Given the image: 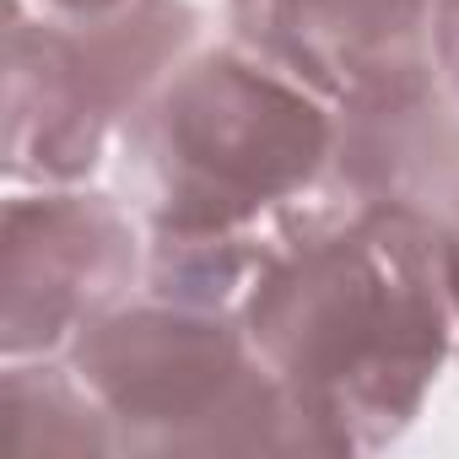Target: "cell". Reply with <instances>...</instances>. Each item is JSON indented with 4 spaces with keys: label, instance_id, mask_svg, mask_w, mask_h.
I'll return each mask as SVG.
<instances>
[{
    "label": "cell",
    "instance_id": "6da1fadb",
    "mask_svg": "<svg viewBox=\"0 0 459 459\" xmlns=\"http://www.w3.org/2000/svg\"><path fill=\"white\" fill-rule=\"evenodd\" d=\"M238 314L319 459L389 448L459 351L443 221L308 195Z\"/></svg>",
    "mask_w": 459,
    "mask_h": 459
},
{
    "label": "cell",
    "instance_id": "7a4b0ae2",
    "mask_svg": "<svg viewBox=\"0 0 459 459\" xmlns=\"http://www.w3.org/2000/svg\"><path fill=\"white\" fill-rule=\"evenodd\" d=\"M146 233L141 292L238 308L319 189L335 108L244 44L189 55L125 125Z\"/></svg>",
    "mask_w": 459,
    "mask_h": 459
},
{
    "label": "cell",
    "instance_id": "3957f363",
    "mask_svg": "<svg viewBox=\"0 0 459 459\" xmlns=\"http://www.w3.org/2000/svg\"><path fill=\"white\" fill-rule=\"evenodd\" d=\"M65 362L114 421L119 454H314L303 416L238 308L135 292L98 314Z\"/></svg>",
    "mask_w": 459,
    "mask_h": 459
},
{
    "label": "cell",
    "instance_id": "277c9868",
    "mask_svg": "<svg viewBox=\"0 0 459 459\" xmlns=\"http://www.w3.org/2000/svg\"><path fill=\"white\" fill-rule=\"evenodd\" d=\"M200 28L189 0H125L92 17H33L28 0H6V178H92L108 141L195 55Z\"/></svg>",
    "mask_w": 459,
    "mask_h": 459
},
{
    "label": "cell",
    "instance_id": "5b68a950",
    "mask_svg": "<svg viewBox=\"0 0 459 459\" xmlns=\"http://www.w3.org/2000/svg\"><path fill=\"white\" fill-rule=\"evenodd\" d=\"M146 233L119 200L60 184L6 200L0 233V351L60 357L98 314L135 298Z\"/></svg>",
    "mask_w": 459,
    "mask_h": 459
},
{
    "label": "cell",
    "instance_id": "8992f818",
    "mask_svg": "<svg viewBox=\"0 0 459 459\" xmlns=\"http://www.w3.org/2000/svg\"><path fill=\"white\" fill-rule=\"evenodd\" d=\"M227 28L330 108L437 76L432 0H227Z\"/></svg>",
    "mask_w": 459,
    "mask_h": 459
},
{
    "label": "cell",
    "instance_id": "52a82bcc",
    "mask_svg": "<svg viewBox=\"0 0 459 459\" xmlns=\"http://www.w3.org/2000/svg\"><path fill=\"white\" fill-rule=\"evenodd\" d=\"M314 200L405 205L448 221L459 205V98L443 76L335 108V141Z\"/></svg>",
    "mask_w": 459,
    "mask_h": 459
},
{
    "label": "cell",
    "instance_id": "ba28073f",
    "mask_svg": "<svg viewBox=\"0 0 459 459\" xmlns=\"http://www.w3.org/2000/svg\"><path fill=\"white\" fill-rule=\"evenodd\" d=\"M0 421L12 459H108L119 454L114 421L98 394L55 357H12L0 373Z\"/></svg>",
    "mask_w": 459,
    "mask_h": 459
},
{
    "label": "cell",
    "instance_id": "9c48e42d",
    "mask_svg": "<svg viewBox=\"0 0 459 459\" xmlns=\"http://www.w3.org/2000/svg\"><path fill=\"white\" fill-rule=\"evenodd\" d=\"M432 60L443 87L459 98V0H432Z\"/></svg>",
    "mask_w": 459,
    "mask_h": 459
},
{
    "label": "cell",
    "instance_id": "30bf717a",
    "mask_svg": "<svg viewBox=\"0 0 459 459\" xmlns=\"http://www.w3.org/2000/svg\"><path fill=\"white\" fill-rule=\"evenodd\" d=\"M443 238H448V287H454V314H459V205L443 221Z\"/></svg>",
    "mask_w": 459,
    "mask_h": 459
},
{
    "label": "cell",
    "instance_id": "8fae6325",
    "mask_svg": "<svg viewBox=\"0 0 459 459\" xmlns=\"http://www.w3.org/2000/svg\"><path fill=\"white\" fill-rule=\"evenodd\" d=\"M49 12L60 17H92V12H108V6H125V0H44Z\"/></svg>",
    "mask_w": 459,
    "mask_h": 459
}]
</instances>
